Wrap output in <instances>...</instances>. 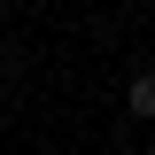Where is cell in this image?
<instances>
[{
  "instance_id": "1",
  "label": "cell",
  "mask_w": 155,
  "mask_h": 155,
  "mask_svg": "<svg viewBox=\"0 0 155 155\" xmlns=\"http://www.w3.org/2000/svg\"><path fill=\"white\" fill-rule=\"evenodd\" d=\"M124 109H132L140 124H155V70H140L132 85H124Z\"/></svg>"
},
{
  "instance_id": "2",
  "label": "cell",
  "mask_w": 155,
  "mask_h": 155,
  "mask_svg": "<svg viewBox=\"0 0 155 155\" xmlns=\"http://www.w3.org/2000/svg\"><path fill=\"white\" fill-rule=\"evenodd\" d=\"M0 23H8V0H0Z\"/></svg>"
}]
</instances>
